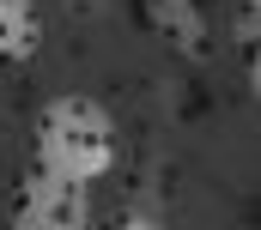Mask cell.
Masks as SVG:
<instances>
[{
  "instance_id": "cell-1",
  "label": "cell",
  "mask_w": 261,
  "mask_h": 230,
  "mask_svg": "<svg viewBox=\"0 0 261 230\" xmlns=\"http://www.w3.org/2000/svg\"><path fill=\"white\" fill-rule=\"evenodd\" d=\"M122 146H116V121L91 97H49L37 115V164L61 170L73 182H103L116 170Z\"/></svg>"
},
{
  "instance_id": "cell-2",
  "label": "cell",
  "mask_w": 261,
  "mask_h": 230,
  "mask_svg": "<svg viewBox=\"0 0 261 230\" xmlns=\"http://www.w3.org/2000/svg\"><path fill=\"white\" fill-rule=\"evenodd\" d=\"M12 218L31 230H79L91 218V182H73V176L37 164L12 188Z\"/></svg>"
},
{
  "instance_id": "cell-3",
  "label": "cell",
  "mask_w": 261,
  "mask_h": 230,
  "mask_svg": "<svg viewBox=\"0 0 261 230\" xmlns=\"http://www.w3.org/2000/svg\"><path fill=\"white\" fill-rule=\"evenodd\" d=\"M146 24H152L170 49H182V55H206V18H200L195 0H146Z\"/></svg>"
},
{
  "instance_id": "cell-4",
  "label": "cell",
  "mask_w": 261,
  "mask_h": 230,
  "mask_svg": "<svg viewBox=\"0 0 261 230\" xmlns=\"http://www.w3.org/2000/svg\"><path fill=\"white\" fill-rule=\"evenodd\" d=\"M37 43H43V12H37V0H0V67L31 61Z\"/></svg>"
}]
</instances>
